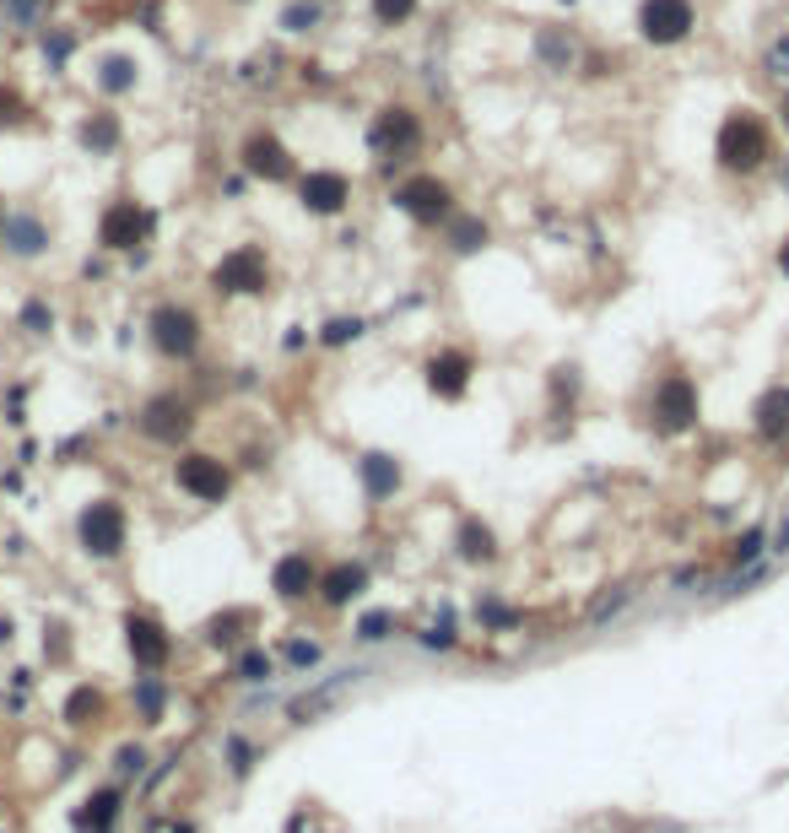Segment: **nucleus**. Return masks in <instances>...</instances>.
<instances>
[{"instance_id": "obj_1", "label": "nucleus", "mask_w": 789, "mask_h": 833, "mask_svg": "<svg viewBox=\"0 0 789 833\" xmlns=\"http://www.w3.org/2000/svg\"><path fill=\"white\" fill-rule=\"evenodd\" d=\"M714 157H719V168H730V174H757V168L773 157L768 125H762L752 109L725 114V125H719V136H714Z\"/></svg>"}, {"instance_id": "obj_2", "label": "nucleus", "mask_w": 789, "mask_h": 833, "mask_svg": "<svg viewBox=\"0 0 789 833\" xmlns=\"http://www.w3.org/2000/svg\"><path fill=\"white\" fill-rule=\"evenodd\" d=\"M211 287L227 298H238V293H265L271 287V266H265V249H233V255H222L217 260V271H211Z\"/></svg>"}, {"instance_id": "obj_3", "label": "nucleus", "mask_w": 789, "mask_h": 833, "mask_svg": "<svg viewBox=\"0 0 789 833\" xmlns=\"http://www.w3.org/2000/svg\"><path fill=\"white\" fill-rule=\"evenodd\" d=\"M395 206L406 211L411 222L438 228V222H449V211H454V190H449L444 179H433V174H417V179H406L395 190Z\"/></svg>"}, {"instance_id": "obj_4", "label": "nucleus", "mask_w": 789, "mask_h": 833, "mask_svg": "<svg viewBox=\"0 0 789 833\" xmlns=\"http://www.w3.org/2000/svg\"><path fill=\"white\" fill-rule=\"evenodd\" d=\"M692 28H698L692 0H644V6H638V33H644L649 44H681Z\"/></svg>"}, {"instance_id": "obj_5", "label": "nucleus", "mask_w": 789, "mask_h": 833, "mask_svg": "<svg viewBox=\"0 0 789 833\" xmlns=\"http://www.w3.org/2000/svg\"><path fill=\"white\" fill-rule=\"evenodd\" d=\"M298 201H303V211H314V217H336V211H346V201H352V179L336 174V168H309V174L298 179Z\"/></svg>"}, {"instance_id": "obj_6", "label": "nucleus", "mask_w": 789, "mask_h": 833, "mask_svg": "<svg viewBox=\"0 0 789 833\" xmlns=\"http://www.w3.org/2000/svg\"><path fill=\"white\" fill-rule=\"evenodd\" d=\"M152 341H157V352H168V357H190L200 347V320L190 309H179V303H163V309L152 314Z\"/></svg>"}, {"instance_id": "obj_7", "label": "nucleus", "mask_w": 789, "mask_h": 833, "mask_svg": "<svg viewBox=\"0 0 789 833\" xmlns=\"http://www.w3.org/2000/svg\"><path fill=\"white\" fill-rule=\"evenodd\" d=\"M368 141H373V152H384V157H406V152H417L422 125H417V114H411V109H400V103H395V109H379Z\"/></svg>"}, {"instance_id": "obj_8", "label": "nucleus", "mask_w": 789, "mask_h": 833, "mask_svg": "<svg viewBox=\"0 0 789 833\" xmlns=\"http://www.w3.org/2000/svg\"><path fill=\"white\" fill-rule=\"evenodd\" d=\"M238 163H244L254 179H265V184H282V179H292V168H298L292 152L271 136V130H254V136L244 141V152H238Z\"/></svg>"}, {"instance_id": "obj_9", "label": "nucleus", "mask_w": 789, "mask_h": 833, "mask_svg": "<svg viewBox=\"0 0 789 833\" xmlns=\"http://www.w3.org/2000/svg\"><path fill=\"white\" fill-rule=\"evenodd\" d=\"M146 233H152V217H146V206H136V201H114V206L98 217L103 249H136Z\"/></svg>"}, {"instance_id": "obj_10", "label": "nucleus", "mask_w": 789, "mask_h": 833, "mask_svg": "<svg viewBox=\"0 0 789 833\" xmlns=\"http://www.w3.org/2000/svg\"><path fill=\"white\" fill-rule=\"evenodd\" d=\"M82 541H87V552H98V558H114V552L125 547V514H119L109 498L92 504L82 514Z\"/></svg>"}, {"instance_id": "obj_11", "label": "nucleus", "mask_w": 789, "mask_h": 833, "mask_svg": "<svg viewBox=\"0 0 789 833\" xmlns=\"http://www.w3.org/2000/svg\"><path fill=\"white\" fill-rule=\"evenodd\" d=\"M179 487L190 498H200V504H217L227 493V466L211 455H190V460H179Z\"/></svg>"}, {"instance_id": "obj_12", "label": "nucleus", "mask_w": 789, "mask_h": 833, "mask_svg": "<svg viewBox=\"0 0 789 833\" xmlns=\"http://www.w3.org/2000/svg\"><path fill=\"white\" fill-rule=\"evenodd\" d=\"M654 417H660V428H687L692 417H698V390H692V379H665L660 390H654Z\"/></svg>"}, {"instance_id": "obj_13", "label": "nucleus", "mask_w": 789, "mask_h": 833, "mask_svg": "<svg viewBox=\"0 0 789 833\" xmlns=\"http://www.w3.org/2000/svg\"><path fill=\"white\" fill-rule=\"evenodd\" d=\"M0 238H6L11 255H44L49 228H44L38 217H28V211H6V222H0Z\"/></svg>"}, {"instance_id": "obj_14", "label": "nucleus", "mask_w": 789, "mask_h": 833, "mask_svg": "<svg viewBox=\"0 0 789 833\" xmlns=\"http://www.w3.org/2000/svg\"><path fill=\"white\" fill-rule=\"evenodd\" d=\"M465 379H471V357L465 352H438L433 363H427V385L438 395H460Z\"/></svg>"}, {"instance_id": "obj_15", "label": "nucleus", "mask_w": 789, "mask_h": 833, "mask_svg": "<svg viewBox=\"0 0 789 833\" xmlns=\"http://www.w3.org/2000/svg\"><path fill=\"white\" fill-rule=\"evenodd\" d=\"M757 433H762V439H773V444L789 433V390H784V385H773V390L757 401Z\"/></svg>"}, {"instance_id": "obj_16", "label": "nucleus", "mask_w": 789, "mask_h": 833, "mask_svg": "<svg viewBox=\"0 0 789 833\" xmlns=\"http://www.w3.org/2000/svg\"><path fill=\"white\" fill-rule=\"evenodd\" d=\"M276 590H282L287 601L309 595V590H314V568H309V558H298V552H292V558L276 563Z\"/></svg>"}, {"instance_id": "obj_17", "label": "nucleus", "mask_w": 789, "mask_h": 833, "mask_svg": "<svg viewBox=\"0 0 789 833\" xmlns=\"http://www.w3.org/2000/svg\"><path fill=\"white\" fill-rule=\"evenodd\" d=\"M152 439H179L184 433V406L179 401H152V412H146V422H141Z\"/></svg>"}, {"instance_id": "obj_18", "label": "nucleus", "mask_w": 789, "mask_h": 833, "mask_svg": "<svg viewBox=\"0 0 789 833\" xmlns=\"http://www.w3.org/2000/svg\"><path fill=\"white\" fill-rule=\"evenodd\" d=\"M363 482H368V493H395V487H400V466H395V460L390 455H368L363 460Z\"/></svg>"}, {"instance_id": "obj_19", "label": "nucleus", "mask_w": 789, "mask_h": 833, "mask_svg": "<svg viewBox=\"0 0 789 833\" xmlns=\"http://www.w3.org/2000/svg\"><path fill=\"white\" fill-rule=\"evenodd\" d=\"M114 141H119V119L114 114H92L82 125V147L87 152H114Z\"/></svg>"}, {"instance_id": "obj_20", "label": "nucleus", "mask_w": 789, "mask_h": 833, "mask_svg": "<svg viewBox=\"0 0 789 833\" xmlns=\"http://www.w3.org/2000/svg\"><path fill=\"white\" fill-rule=\"evenodd\" d=\"M98 87H103V92H130V87H136V60H125V55L103 60V71H98Z\"/></svg>"}, {"instance_id": "obj_21", "label": "nucleus", "mask_w": 789, "mask_h": 833, "mask_svg": "<svg viewBox=\"0 0 789 833\" xmlns=\"http://www.w3.org/2000/svg\"><path fill=\"white\" fill-rule=\"evenodd\" d=\"M449 244L460 249V255H471V249L487 244V228H481V217H454V222H449Z\"/></svg>"}, {"instance_id": "obj_22", "label": "nucleus", "mask_w": 789, "mask_h": 833, "mask_svg": "<svg viewBox=\"0 0 789 833\" xmlns=\"http://www.w3.org/2000/svg\"><path fill=\"white\" fill-rule=\"evenodd\" d=\"M130 650H136L146 666H157V660L168 655V644L157 639V628H152V623H130Z\"/></svg>"}, {"instance_id": "obj_23", "label": "nucleus", "mask_w": 789, "mask_h": 833, "mask_svg": "<svg viewBox=\"0 0 789 833\" xmlns=\"http://www.w3.org/2000/svg\"><path fill=\"white\" fill-rule=\"evenodd\" d=\"M363 590V568H336V574L325 579V601H352V595Z\"/></svg>"}, {"instance_id": "obj_24", "label": "nucleus", "mask_w": 789, "mask_h": 833, "mask_svg": "<svg viewBox=\"0 0 789 833\" xmlns=\"http://www.w3.org/2000/svg\"><path fill=\"white\" fill-rule=\"evenodd\" d=\"M22 119H28V98H22V87H6V82H0V130L22 125Z\"/></svg>"}, {"instance_id": "obj_25", "label": "nucleus", "mask_w": 789, "mask_h": 833, "mask_svg": "<svg viewBox=\"0 0 789 833\" xmlns=\"http://www.w3.org/2000/svg\"><path fill=\"white\" fill-rule=\"evenodd\" d=\"M373 17H379L384 28H400V22L417 17V0H373Z\"/></svg>"}, {"instance_id": "obj_26", "label": "nucleus", "mask_w": 789, "mask_h": 833, "mask_svg": "<svg viewBox=\"0 0 789 833\" xmlns=\"http://www.w3.org/2000/svg\"><path fill=\"white\" fill-rule=\"evenodd\" d=\"M762 71H768L773 82H789V33L768 44V60H762Z\"/></svg>"}, {"instance_id": "obj_27", "label": "nucleus", "mask_w": 789, "mask_h": 833, "mask_svg": "<svg viewBox=\"0 0 789 833\" xmlns=\"http://www.w3.org/2000/svg\"><path fill=\"white\" fill-rule=\"evenodd\" d=\"M536 44H541V55L552 60L557 71H568V65H573V44H563V38H557V33H541Z\"/></svg>"}, {"instance_id": "obj_28", "label": "nucleus", "mask_w": 789, "mask_h": 833, "mask_svg": "<svg viewBox=\"0 0 789 833\" xmlns=\"http://www.w3.org/2000/svg\"><path fill=\"white\" fill-rule=\"evenodd\" d=\"M314 17H319L314 6H287V17H282V22H287V33H309V28H314Z\"/></svg>"}, {"instance_id": "obj_29", "label": "nucleus", "mask_w": 789, "mask_h": 833, "mask_svg": "<svg viewBox=\"0 0 789 833\" xmlns=\"http://www.w3.org/2000/svg\"><path fill=\"white\" fill-rule=\"evenodd\" d=\"M357 330H363L357 320H336V325L325 330V341H336V347H341V341H352V336H357Z\"/></svg>"}, {"instance_id": "obj_30", "label": "nucleus", "mask_w": 789, "mask_h": 833, "mask_svg": "<svg viewBox=\"0 0 789 833\" xmlns=\"http://www.w3.org/2000/svg\"><path fill=\"white\" fill-rule=\"evenodd\" d=\"M384 623H390V617H368V623H363V639H379Z\"/></svg>"}, {"instance_id": "obj_31", "label": "nucleus", "mask_w": 789, "mask_h": 833, "mask_svg": "<svg viewBox=\"0 0 789 833\" xmlns=\"http://www.w3.org/2000/svg\"><path fill=\"white\" fill-rule=\"evenodd\" d=\"M779 271L789 276V238H784V249H779Z\"/></svg>"}, {"instance_id": "obj_32", "label": "nucleus", "mask_w": 789, "mask_h": 833, "mask_svg": "<svg viewBox=\"0 0 789 833\" xmlns=\"http://www.w3.org/2000/svg\"><path fill=\"white\" fill-rule=\"evenodd\" d=\"M779 114H784V130H789V92H784V103H779Z\"/></svg>"}, {"instance_id": "obj_33", "label": "nucleus", "mask_w": 789, "mask_h": 833, "mask_svg": "<svg viewBox=\"0 0 789 833\" xmlns=\"http://www.w3.org/2000/svg\"><path fill=\"white\" fill-rule=\"evenodd\" d=\"M0 6H22V11H28V0H0Z\"/></svg>"}, {"instance_id": "obj_34", "label": "nucleus", "mask_w": 789, "mask_h": 833, "mask_svg": "<svg viewBox=\"0 0 789 833\" xmlns=\"http://www.w3.org/2000/svg\"><path fill=\"white\" fill-rule=\"evenodd\" d=\"M0 222H6V211H0Z\"/></svg>"}]
</instances>
